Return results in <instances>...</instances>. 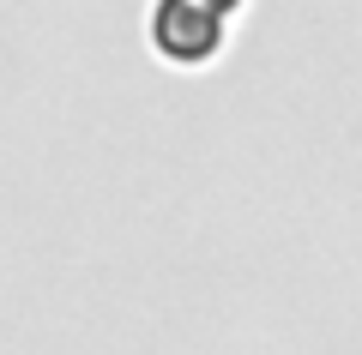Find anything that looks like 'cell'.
Listing matches in <instances>:
<instances>
[{
	"instance_id": "1",
	"label": "cell",
	"mask_w": 362,
	"mask_h": 355,
	"mask_svg": "<svg viewBox=\"0 0 362 355\" xmlns=\"http://www.w3.org/2000/svg\"><path fill=\"white\" fill-rule=\"evenodd\" d=\"M235 6H199V0H163L151 6V49L175 66H206L223 54Z\"/></svg>"
}]
</instances>
